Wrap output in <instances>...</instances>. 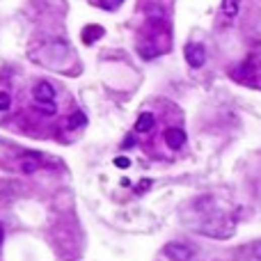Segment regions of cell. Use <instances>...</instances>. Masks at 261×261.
I'll return each mask as SVG.
<instances>
[{
	"instance_id": "cell-15",
	"label": "cell",
	"mask_w": 261,
	"mask_h": 261,
	"mask_svg": "<svg viewBox=\"0 0 261 261\" xmlns=\"http://www.w3.org/2000/svg\"><path fill=\"white\" fill-rule=\"evenodd\" d=\"M3 241H5V229H3V225H0V245H3Z\"/></svg>"
},
{
	"instance_id": "cell-2",
	"label": "cell",
	"mask_w": 261,
	"mask_h": 261,
	"mask_svg": "<svg viewBox=\"0 0 261 261\" xmlns=\"http://www.w3.org/2000/svg\"><path fill=\"white\" fill-rule=\"evenodd\" d=\"M183 55H186V62L190 64V67H195V69H199V67L206 62V50H204L202 44H188Z\"/></svg>"
},
{
	"instance_id": "cell-14",
	"label": "cell",
	"mask_w": 261,
	"mask_h": 261,
	"mask_svg": "<svg viewBox=\"0 0 261 261\" xmlns=\"http://www.w3.org/2000/svg\"><path fill=\"white\" fill-rule=\"evenodd\" d=\"M254 254L261 259V243H256V245H254Z\"/></svg>"
},
{
	"instance_id": "cell-9",
	"label": "cell",
	"mask_w": 261,
	"mask_h": 261,
	"mask_svg": "<svg viewBox=\"0 0 261 261\" xmlns=\"http://www.w3.org/2000/svg\"><path fill=\"white\" fill-rule=\"evenodd\" d=\"M12 106V96L7 92H0V110H7Z\"/></svg>"
},
{
	"instance_id": "cell-6",
	"label": "cell",
	"mask_w": 261,
	"mask_h": 261,
	"mask_svg": "<svg viewBox=\"0 0 261 261\" xmlns=\"http://www.w3.org/2000/svg\"><path fill=\"white\" fill-rule=\"evenodd\" d=\"M151 128H153V115L142 113L138 117V122H135V131H138V133H147V131H151Z\"/></svg>"
},
{
	"instance_id": "cell-10",
	"label": "cell",
	"mask_w": 261,
	"mask_h": 261,
	"mask_svg": "<svg viewBox=\"0 0 261 261\" xmlns=\"http://www.w3.org/2000/svg\"><path fill=\"white\" fill-rule=\"evenodd\" d=\"M122 3L124 0H101V7H103V10H117Z\"/></svg>"
},
{
	"instance_id": "cell-8",
	"label": "cell",
	"mask_w": 261,
	"mask_h": 261,
	"mask_svg": "<svg viewBox=\"0 0 261 261\" xmlns=\"http://www.w3.org/2000/svg\"><path fill=\"white\" fill-rule=\"evenodd\" d=\"M85 124H87V115L78 110V113H74L69 117V124H67V126L69 128H80V126H85Z\"/></svg>"
},
{
	"instance_id": "cell-3",
	"label": "cell",
	"mask_w": 261,
	"mask_h": 261,
	"mask_svg": "<svg viewBox=\"0 0 261 261\" xmlns=\"http://www.w3.org/2000/svg\"><path fill=\"white\" fill-rule=\"evenodd\" d=\"M55 99V87L50 83H46V80H41V83H37L35 87V101L37 103H53Z\"/></svg>"
},
{
	"instance_id": "cell-5",
	"label": "cell",
	"mask_w": 261,
	"mask_h": 261,
	"mask_svg": "<svg viewBox=\"0 0 261 261\" xmlns=\"http://www.w3.org/2000/svg\"><path fill=\"white\" fill-rule=\"evenodd\" d=\"M101 37H103V28H101V25H87V28L83 30L85 44H94V41L101 39Z\"/></svg>"
},
{
	"instance_id": "cell-4",
	"label": "cell",
	"mask_w": 261,
	"mask_h": 261,
	"mask_svg": "<svg viewBox=\"0 0 261 261\" xmlns=\"http://www.w3.org/2000/svg\"><path fill=\"white\" fill-rule=\"evenodd\" d=\"M165 142H168L170 149H181L183 144H186L183 128H168V131H165Z\"/></svg>"
},
{
	"instance_id": "cell-13",
	"label": "cell",
	"mask_w": 261,
	"mask_h": 261,
	"mask_svg": "<svg viewBox=\"0 0 261 261\" xmlns=\"http://www.w3.org/2000/svg\"><path fill=\"white\" fill-rule=\"evenodd\" d=\"M124 147H133V135H128L126 142H124Z\"/></svg>"
},
{
	"instance_id": "cell-1",
	"label": "cell",
	"mask_w": 261,
	"mask_h": 261,
	"mask_svg": "<svg viewBox=\"0 0 261 261\" xmlns=\"http://www.w3.org/2000/svg\"><path fill=\"white\" fill-rule=\"evenodd\" d=\"M165 256L170 261H192L195 252L186 243H170V245H165Z\"/></svg>"
},
{
	"instance_id": "cell-7",
	"label": "cell",
	"mask_w": 261,
	"mask_h": 261,
	"mask_svg": "<svg viewBox=\"0 0 261 261\" xmlns=\"http://www.w3.org/2000/svg\"><path fill=\"white\" fill-rule=\"evenodd\" d=\"M238 7H241V0H222V14L229 19L238 14Z\"/></svg>"
},
{
	"instance_id": "cell-11",
	"label": "cell",
	"mask_w": 261,
	"mask_h": 261,
	"mask_svg": "<svg viewBox=\"0 0 261 261\" xmlns=\"http://www.w3.org/2000/svg\"><path fill=\"white\" fill-rule=\"evenodd\" d=\"M21 168H23V172H35L37 170V163L35 161H23V165H21Z\"/></svg>"
},
{
	"instance_id": "cell-12",
	"label": "cell",
	"mask_w": 261,
	"mask_h": 261,
	"mask_svg": "<svg viewBox=\"0 0 261 261\" xmlns=\"http://www.w3.org/2000/svg\"><path fill=\"white\" fill-rule=\"evenodd\" d=\"M115 165H117V168H128L131 161H128L126 156H117V158H115Z\"/></svg>"
}]
</instances>
